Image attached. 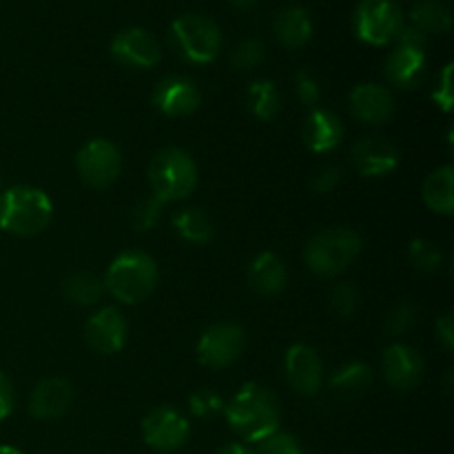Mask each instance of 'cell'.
Masks as SVG:
<instances>
[{
	"instance_id": "obj_4",
	"label": "cell",
	"mask_w": 454,
	"mask_h": 454,
	"mask_svg": "<svg viewBox=\"0 0 454 454\" xmlns=\"http://www.w3.org/2000/svg\"><path fill=\"white\" fill-rule=\"evenodd\" d=\"M146 176L153 198L162 204L182 202L198 186V164L182 146H167L151 158Z\"/></svg>"
},
{
	"instance_id": "obj_33",
	"label": "cell",
	"mask_w": 454,
	"mask_h": 454,
	"mask_svg": "<svg viewBox=\"0 0 454 454\" xmlns=\"http://www.w3.org/2000/svg\"><path fill=\"white\" fill-rule=\"evenodd\" d=\"M189 411L198 419H211L224 411V399L211 388H198L189 395Z\"/></svg>"
},
{
	"instance_id": "obj_21",
	"label": "cell",
	"mask_w": 454,
	"mask_h": 454,
	"mask_svg": "<svg viewBox=\"0 0 454 454\" xmlns=\"http://www.w3.org/2000/svg\"><path fill=\"white\" fill-rule=\"evenodd\" d=\"M247 279L257 295H264V297L278 295V293H282L284 288H286V282H288L286 264H284L279 255H275V253L270 251H264L251 260V264H248V270H247Z\"/></svg>"
},
{
	"instance_id": "obj_6",
	"label": "cell",
	"mask_w": 454,
	"mask_h": 454,
	"mask_svg": "<svg viewBox=\"0 0 454 454\" xmlns=\"http://www.w3.org/2000/svg\"><path fill=\"white\" fill-rule=\"evenodd\" d=\"M177 56L193 65H208L220 56L222 31L215 20L202 13H184L177 16L168 34Z\"/></svg>"
},
{
	"instance_id": "obj_15",
	"label": "cell",
	"mask_w": 454,
	"mask_h": 454,
	"mask_svg": "<svg viewBox=\"0 0 454 454\" xmlns=\"http://www.w3.org/2000/svg\"><path fill=\"white\" fill-rule=\"evenodd\" d=\"M87 344L100 355H115L124 348L129 337L127 317L118 306H105L96 310L84 324Z\"/></svg>"
},
{
	"instance_id": "obj_37",
	"label": "cell",
	"mask_w": 454,
	"mask_h": 454,
	"mask_svg": "<svg viewBox=\"0 0 454 454\" xmlns=\"http://www.w3.org/2000/svg\"><path fill=\"white\" fill-rule=\"evenodd\" d=\"M452 62H448L446 67L442 69L437 78V87L433 91V100L443 114H450L452 105H454V89H452Z\"/></svg>"
},
{
	"instance_id": "obj_27",
	"label": "cell",
	"mask_w": 454,
	"mask_h": 454,
	"mask_svg": "<svg viewBox=\"0 0 454 454\" xmlns=\"http://www.w3.org/2000/svg\"><path fill=\"white\" fill-rule=\"evenodd\" d=\"M411 25L428 34H443L452 25V12L443 0H419L411 9Z\"/></svg>"
},
{
	"instance_id": "obj_26",
	"label": "cell",
	"mask_w": 454,
	"mask_h": 454,
	"mask_svg": "<svg viewBox=\"0 0 454 454\" xmlns=\"http://www.w3.org/2000/svg\"><path fill=\"white\" fill-rule=\"evenodd\" d=\"M105 284L98 275L89 273V270H78L71 273L69 278L62 282V295L69 304L87 309V306H96L105 295Z\"/></svg>"
},
{
	"instance_id": "obj_36",
	"label": "cell",
	"mask_w": 454,
	"mask_h": 454,
	"mask_svg": "<svg viewBox=\"0 0 454 454\" xmlns=\"http://www.w3.org/2000/svg\"><path fill=\"white\" fill-rule=\"evenodd\" d=\"M295 93H297V100H300L301 105L315 109L319 102V98H322V87H319V80L315 78L310 71L300 69L295 74Z\"/></svg>"
},
{
	"instance_id": "obj_39",
	"label": "cell",
	"mask_w": 454,
	"mask_h": 454,
	"mask_svg": "<svg viewBox=\"0 0 454 454\" xmlns=\"http://www.w3.org/2000/svg\"><path fill=\"white\" fill-rule=\"evenodd\" d=\"M16 408V390H13V381L0 371V421L7 419Z\"/></svg>"
},
{
	"instance_id": "obj_9",
	"label": "cell",
	"mask_w": 454,
	"mask_h": 454,
	"mask_svg": "<svg viewBox=\"0 0 454 454\" xmlns=\"http://www.w3.org/2000/svg\"><path fill=\"white\" fill-rule=\"evenodd\" d=\"M78 176L93 189H106L122 173V153L106 137H93L75 155Z\"/></svg>"
},
{
	"instance_id": "obj_7",
	"label": "cell",
	"mask_w": 454,
	"mask_h": 454,
	"mask_svg": "<svg viewBox=\"0 0 454 454\" xmlns=\"http://www.w3.org/2000/svg\"><path fill=\"white\" fill-rule=\"evenodd\" d=\"M403 25V12L395 0H362L353 13L355 35L375 47L397 40Z\"/></svg>"
},
{
	"instance_id": "obj_11",
	"label": "cell",
	"mask_w": 454,
	"mask_h": 454,
	"mask_svg": "<svg viewBox=\"0 0 454 454\" xmlns=\"http://www.w3.org/2000/svg\"><path fill=\"white\" fill-rule=\"evenodd\" d=\"M284 377L301 397H315L326 381L324 362L317 350L309 344H293L284 353Z\"/></svg>"
},
{
	"instance_id": "obj_20",
	"label": "cell",
	"mask_w": 454,
	"mask_h": 454,
	"mask_svg": "<svg viewBox=\"0 0 454 454\" xmlns=\"http://www.w3.org/2000/svg\"><path fill=\"white\" fill-rule=\"evenodd\" d=\"M426 69H428V58L426 51L412 47H402L397 44L395 51L384 62V74L393 87L402 89V91H412L424 80Z\"/></svg>"
},
{
	"instance_id": "obj_22",
	"label": "cell",
	"mask_w": 454,
	"mask_h": 454,
	"mask_svg": "<svg viewBox=\"0 0 454 454\" xmlns=\"http://www.w3.org/2000/svg\"><path fill=\"white\" fill-rule=\"evenodd\" d=\"M333 393L344 402H355L364 397L372 386V368L364 362L341 364L328 380Z\"/></svg>"
},
{
	"instance_id": "obj_23",
	"label": "cell",
	"mask_w": 454,
	"mask_h": 454,
	"mask_svg": "<svg viewBox=\"0 0 454 454\" xmlns=\"http://www.w3.org/2000/svg\"><path fill=\"white\" fill-rule=\"evenodd\" d=\"M424 195L426 207L437 215H452L454 213V167L452 164H443V167L434 168L428 177L424 180Z\"/></svg>"
},
{
	"instance_id": "obj_16",
	"label": "cell",
	"mask_w": 454,
	"mask_h": 454,
	"mask_svg": "<svg viewBox=\"0 0 454 454\" xmlns=\"http://www.w3.org/2000/svg\"><path fill=\"white\" fill-rule=\"evenodd\" d=\"M381 372L390 388L412 390L424 377V357L408 344H390L381 357Z\"/></svg>"
},
{
	"instance_id": "obj_1",
	"label": "cell",
	"mask_w": 454,
	"mask_h": 454,
	"mask_svg": "<svg viewBox=\"0 0 454 454\" xmlns=\"http://www.w3.org/2000/svg\"><path fill=\"white\" fill-rule=\"evenodd\" d=\"M224 417L231 430L248 443H257L278 433L282 421L278 395L257 381H247L224 403Z\"/></svg>"
},
{
	"instance_id": "obj_10",
	"label": "cell",
	"mask_w": 454,
	"mask_h": 454,
	"mask_svg": "<svg viewBox=\"0 0 454 454\" xmlns=\"http://www.w3.org/2000/svg\"><path fill=\"white\" fill-rule=\"evenodd\" d=\"M142 439L158 452L180 450L191 437L189 419L171 406H158L142 419Z\"/></svg>"
},
{
	"instance_id": "obj_43",
	"label": "cell",
	"mask_w": 454,
	"mask_h": 454,
	"mask_svg": "<svg viewBox=\"0 0 454 454\" xmlns=\"http://www.w3.org/2000/svg\"><path fill=\"white\" fill-rule=\"evenodd\" d=\"M229 3L235 4V7H239V9H248V7H253L257 0H229Z\"/></svg>"
},
{
	"instance_id": "obj_13",
	"label": "cell",
	"mask_w": 454,
	"mask_h": 454,
	"mask_svg": "<svg viewBox=\"0 0 454 454\" xmlns=\"http://www.w3.org/2000/svg\"><path fill=\"white\" fill-rule=\"evenodd\" d=\"M202 102V91L186 75H164L151 93V105L167 118H186Z\"/></svg>"
},
{
	"instance_id": "obj_45",
	"label": "cell",
	"mask_w": 454,
	"mask_h": 454,
	"mask_svg": "<svg viewBox=\"0 0 454 454\" xmlns=\"http://www.w3.org/2000/svg\"><path fill=\"white\" fill-rule=\"evenodd\" d=\"M0 186H3V176H0Z\"/></svg>"
},
{
	"instance_id": "obj_40",
	"label": "cell",
	"mask_w": 454,
	"mask_h": 454,
	"mask_svg": "<svg viewBox=\"0 0 454 454\" xmlns=\"http://www.w3.org/2000/svg\"><path fill=\"white\" fill-rule=\"evenodd\" d=\"M397 44H402V47H412V49H421V51H426V47H428V35H426L424 31L417 29V27L403 25V29L399 31V35H397Z\"/></svg>"
},
{
	"instance_id": "obj_42",
	"label": "cell",
	"mask_w": 454,
	"mask_h": 454,
	"mask_svg": "<svg viewBox=\"0 0 454 454\" xmlns=\"http://www.w3.org/2000/svg\"><path fill=\"white\" fill-rule=\"evenodd\" d=\"M217 454H255L251 450L248 446H244V443H226V446H222Z\"/></svg>"
},
{
	"instance_id": "obj_2",
	"label": "cell",
	"mask_w": 454,
	"mask_h": 454,
	"mask_svg": "<svg viewBox=\"0 0 454 454\" xmlns=\"http://www.w3.org/2000/svg\"><path fill=\"white\" fill-rule=\"evenodd\" d=\"M53 202L43 189L29 184L9 186L0 193V229L16 238H34L49 229Z\"/></svg>"
},
{
	"instance_id": "obj_30",
	"label": "cell",
	"mask_w": 454,
	"mask_h": 454,
	"mask_svg": "<svg viewBox=\"0 0 454 454\" xmlns=\"http://www.w3.org/2000/svg\"><path fill=\"white\" fill-rule=\"evenodd\" d=\"M417 322V306L412 301H399L388 310L384 319V331L388 337H402L415 326Z\"/></svg>"
},
{
	"instance_id": "obj_8",
	"label": "cell",
	"mask_w": 454,
	"mask_h": 454,
	"mask_svg": "<svg viewBox=\"0 0 454 454\" xmlns=\"http://www.w3.org/2000/svg\"><path fill=\"white\" fill-rule=\"evenodd\" d=\"M244 346H247V335L242 326L233 322H217L200 335L195 355L202 366L222 371V368L233 366L242 357Z\"/></svg>"
},
{
	"instance_id": "obj_18",
	"label": "cell",
	"mask_w": 454,
	"mask_h": 454,
	"mask_svg": "<svg viewBox=\"0 0 454 454\" xmlns=\"http://www.w3.org/2000/svg\"><path fill=\"white\" fill-rule=\"evenodd\" d=\"M74 406V388L62 377H49L35 384V388L29 395V411L31 417L35 419H58V417L67 415Z\"/></svg>"
},
{
	"instance_id": "obj_41",
	"label": "cell",
	"mask_w": 454,
	"mask_h": 454,
	"mask_svg": "<svg viewBox=\"0 0 454 454\" xmlns=\"http://www.w3.org/2000/svg\"><path fill=\"white\" fill-rule=\"evenodd\" d=\"M434 333H437V340L439 344L443 346L446 353H452L454 350V322H452V315L446 313L437 319L434 324Z\"/></svg>"
},
{
	"instance_id": "obj_19",
	"label": "cell",
	"mask_w": 454,
	"mask_h": 454,
	"mask_svg": "<svg viewBox=\"0 0 454 454\" xmlns=\"http://www.w3.org/2000/svg\"><path fill=\"white\" fill-rule=\"evenodd\" d=\"M301 140L313 153H331L344 140V122L328 109H310L301 127Z\"/></svg>"
},
{
	"instance_id": "obj_38",
	"label": "cell",
	"mask_w": 454,
	"mask_h": 454,
	"mask_svg": "<svg viewBox=\"0 0 454 454\" xmlns=\"http://www.w3.org/2000/svg\"><path fill=\"white\" fill-rule=\"evenodd\" d=\"M340 182H341V168L335 167V164H324V167L317 168L315 176L310 177V189H313V193L324 195L335 191Z\"/></svg>"
},
{
	"instance_id": "obj_14",
	"label": "cell",
	"mask_w": 454,
	"mask_h": 454,
	"mask_svg": "<svg viewBox=\"0 0 454 454\" xmlns=\"http://www.w3.org/2000/svg\"><path fill=\"white\" fill-rule=\"evenodd\" d=\"M399 160H402V155H399L397 146L380 136L359 137L350 146V164L364 177L388 176V173L397 171Z\"/></svg>"
},
{
	"instance_id": "obj_17",
	"label": "cell",
	"mask_w": 454,
	"mask_h": 454,
	"mask_svg": "<svg viewBox=\"0 0 454 454\" xmlns=\"http://www.w3.org/2000/svg\"><path fill=\"white\" fill-rule=\"evenodd\" d=\"M350 114L366 124H386L395 115V96L388 87L377 82L355 84L348 96Z\"/></svg>"
},
{
	"instance_id": "obj_24",
	"label": "cell",
	"mask_w": 454,
	"mask_h": 454,
	"mask_svg": "<svg viewBox=\"0 0 454 454\" xmlns=\"http://www.w3.org/2000/svg\"><path fill=\"white\" fill-rule=\"evenodd\" d=\"M275 35H278L279 43L286 49H300L313 35V22H310L309 12L304 7H284L282 12L275 16Z\"/></svg>"
},
{
	"instance_id": "obj_12",
	"label": "cell",
	"mask_w": 454,
	"mask_h": 454,
	"mask_svg": "<svg viewBox=\"0 0 454 454\" xmlns=\"http://www.w3.org/2000/svg\"><path fill=\"white\" fill-rule=\"evenodd\" d=\"M111 56L129 69H151L162 58V47L151 31L142 27H129L111 40Z\"/></svg>"
},
{
	"instance_id": "obj_28",
	"label": "cell",
	"mask_w": 454,
	"mask_h": 454,
	"mask_svg": "<svg viewBox=\"0 0 454 454\" xmlns=\"http://www.w3.org/2000/svg\"><path fill=\"white\" fill-rule=\"evenodd\" d=\"M247 105L255 118L270 122L275 115L282 109V96H279L278 87H275L273 80H255V82L248 84L247 91Z\"/></svg>"
},
{
	"instance_id": "obj_25",
	"label": "cell",
	"mask_w": 454,
	"mask_h": 454,
	"mask_svg": "<svg viewBox=\"0 0 454 454\" xmlns=\"http://www.w3.org/2000/svg\"><path fill=\"white\" fill-rule=\"evenodd\" d=\"M173 229L186 244H195V247H204V244L213 242V238H215V224L198 207L180 208L173 215Z\"/></svg>"
},
{
	"instance_id": "obj_35",
	"label": "cell",
	"mask_w": 454,
	"mask_h": 454,
	"mask_svg": "<svg viewBox=\"0 0 454 454\" xmlns=\"http://www.w3.org/2000/svg\"><path fill=\"white\" fill-rule=\"evenodd\" d=\"M253 452L255 454H304V450H301V443L297 442L293 434L282 433V430H278V433L269 434L266 439L257 442V448Z\"/></svg>"
},
{
	"instance_id": "obj_44",
	"label": "cell",
	"mask_w": 454,
	"mask_h": 454,
	"mask_svg": "<svg viewBox=\"0 0 454 454\" xmlns=\"http://www.w3.org/2000/svg\"><path fill=\"white\" fill-rule=\"evenodd\" d=\"M0 454H22V452L13 446H0Z\"/></svg>"
},
{
	"instance_id": "obj_34",
	"label": "cell",
	"mask_w": 454,
	"mask_h": 454,
	"mask_svg": "<svg viewBox=\"0 0 454 454\" xmlns=\"http://www.w3.org/2000/svg\"><path fill=\"white\" fill-rule=\"evenodd\" d=\"M359 291L348 282H340L333 286L331 291V309L335 310L340 317H353L359 310Z\"/></svg>"
},
{
	"instance_id": "obj_31",
	"label": "cell",
	"mask_w": 454,
	"mask_h": 454,
	"mask_svg": "<svg viewBox=\"0 0 454 454\" xmlns=\"http://www.w3.org/2000/svg\"><path fill=\"white\" fill-rule=\"evenodd\" d=\"M162 207L158 198L153 195H146V198L137 200L136 207L131 208V226L137 233H146L153 226H158L160 217H162Z\"/></svg>"
},
{
	"instance_id": "obj_3",
	"label": "cell",
	"mask_w": 454,
	"mask_h": 454,
	"mask_svg": "<svg viewBox=\"0 0 454 454\" xmlns=\"http://www.w3.org/2000/svg\"><path fill=\"white\" fill-rule=\"evenodd\" d=\"M158 264L149 253L124 251L106 269L102 284L105 291L120 304H142L158 288Z\"/></svg>"
},
{
	"instance_id": "obj_5",
	"label": "cell",
	"mask_w": 454,
	"mask_h": 454,
	"mask_svg": "<svg viewBox=\"0 0 454 454\" xmlns=\"http://www.w3.org/2000/svg\"><path fill=\"white\" fill-rule=\"evenodd\" d=\"M362 247V238L353 229L319 231L306 242L304 262L313 273L335 278L357 260Z\"/></svg>"
},
{
	"instance_id": "obj_32",
	"label": "cell",
	"mask_w": 454,
	"mask_h": 454,
	"mask_svg": "<svg viewBox=\"0 0 454 454\" xmlns=\"http://www.w3.org/2000/svg\"><path fill=\"white\" fill-rule=\"evenodd\" d=\"M266 58V47L264 43L255 38H247L242 43L235 44V49L231 51V65L239 71H251L255 67H260Z\"/></svg>"
},
{
	"instance_id": "obj_29",
	"label": "cell",
	"mask_w": 454,
	"mask_h": 454,
	"mask_svg": "<svg viewBox=\"0 0 454 454\" xmlns=\"http://www.w3.org/2000/svg\"><path fill=\"white\" fill-rule=\"evenodd\" d=\"M408 260L415 266V270L424 275L437 273L443 264V255L439 247L426 238H415L408 244Z\"/></svg>"
}]
</instances>
